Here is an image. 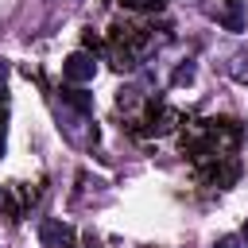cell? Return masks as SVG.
Returning <instances> with one entry per match:
<instances>
[{"label": "cell", "instance_id": "1", "mask_svg": "<svg viewBox=\"0 0 248 248\" xmlns=\"http://www.w3.org/2000/svg\"><path fill=\"white\" fill-rule=\"evenodd\" d=\"M62 78H66V81H74V85L93 81V78H97V58H93V54H85V50H74V54L62 62Z\"/></svg>", "mask_w": 248, "mask_h": 248}, {"label": "cell", "instance_id": "6", "mask_svg": "<svg viewBox=\"0 0 248 248\" xmlns=\"http://www.w3.org/2000/svg\"><path fill=\"white\" fill-rule=\"evenodd\" d=\"M240 240H244V244H248V221H244V236H240Z\"/></svg>", "mask_w": 248, "mask_h": 248}, {"label": "cell", "instance_id": "5", "mask_svg": "<svg viewBox=\"0 0 248 248\" xmlns=\"http://www.w3.org/2000/svg\"><path fill=\"white\" fill-rule=\"evenodd\" d=\"M4 78H8V62L0 58V81H4Z\"/></svg>", "mask_w": 248, "mask_h": 248}, {"label": "cell", "instance_id": "4", "mask_svg": "<svg viewBox=\"0 0 248 248\" xmlns=\"http://www.w3.org/2000/svg\"><path fill=\"white\" fill-rule=\"evenodd\" d=\"M213 248H244V240H240V236H217Z\"/></svg>", "mask_w": 248, "mask_h": 248}, {"label": "cell", "instance_id": "2", "mask_svg": "<svg viewBox=\"0 0 248 248\" xmlns=\"http://www.w3.org/2000/svg\"><path fill=\"white\" fill-rule=\"evenodd\" d=\"M39 240H43V248H74V229L58 217H46L39 225Z\"/></svg>", "mask_w": 248, "mask_h": 248}, {"label": "cell", "instance_id": "3", "mask_svg": "<svg viewBox=\"0 0 248 248\" xmlns=\"http://www.w3.org/2000/svg\"><path fill=\"white\" fill-rule=\"evenodd\" d=\"M62 97H66V101H70V105H74V108H81V112H89V108H93V101H89V97H85V93H81V89H66V93H62Z\"/></svg>", "mask_w": 248, "mask_h": 248}]
</instances>
